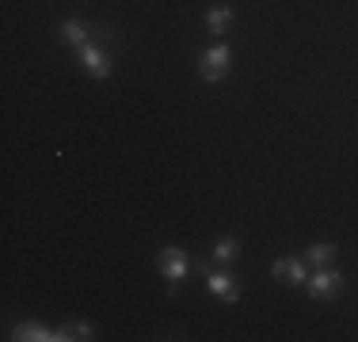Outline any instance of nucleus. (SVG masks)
Wrapping results in <instances>:
<instances>
[{"mask_svg": "<svg viewBox=\"0 0 358 342\" xmlns=\"http://www.w3.org/2000/svg\"><path fill=\"white\" fill-rule=\"evenodd\" d=\"M73 54H76V65H80L84 73L92 76V80H107L110 68H115V57H110V50H107V42H103V38L84 42V46H76Z\"/></svg>", "mask_w": 358, "mask_h": 342, "instance_id": "nucleus-1", "label": "nucleus"}, {"mask_svg": "<svg viewBox=\"0 0 358 342\" xmlns=\"http://www.w3.org/2000/svg\"><path fill=\"white\" fill-rule=\"evenodd\" d=\"M271 274H275L278 281H286V285H305L309 274H313V267L305 259H297V255H286V259H275Z\"/></svg>", "mask_w": 358, "mask_h": 342, "instance_id": "nucleus-5", "label": "nucleus"}, {"mask_svg": "<svg viewBox=\"0 0 358 342\" xmlns=\"http://www.w3.org/2000/svg\"><path fill=\"white\" fill-rule=\"evenodd\" d=\"M202 23H206L210 34H229V27L236 23V12L229 4H210L206 12H202Z\"/></svg>", "mask_w": 358, "mask_h": 342, "instance_id": "nucleus-8", "label": "nucleus"}, {"mask_svg": "<svg viewBox=\"0 0 358 342\" xmlns=\"http://www.w3.org/2000/svg\"><path fill=\"white\" fill-rule=\"evenodd\" d=\"M331 259H336V244H328V239L309 244V251H305V262H309L313 270H317V267H331Z\"/></svg>", "mask_w": 358, "mask_h": 342, "instance_id": "nucleus-11", "label": "nucleus"}, {"mask_svg": "<svg viewBox=\"0 0 358 342\" xmlns=\"http://www.w3.org/2000/svg\"><path fill=\"white\" fill-rule=\"evenodd\" d=\"M229 65H233V46L229 42H217V46H206L199 54V76L206 84H221L229 76Z\"/></svg>", "mask_w": 358, "mask_h": 342, "instance_id": "nucleus-2", "label": "nucleus"}, {"mask_svg": "<svg viewBox=\"0 0 358 342\" xmlns=\"http://www.w3.org/2000/svg\"><path fill=\"white\" fill-rule=\"evenodd\" d=\"M69 335L73 339H96V327L92 323H69Z\"/></svg>", "mask_w": 358, "mask_h": 342, "instance_id": "nucleus-12", "label": "nucleus"}, {"mask_svg": "<svg viewBox=\"0 0 358 342\" xmlns=\"http://www.w3.org/2000/svg\"><path fill=\"white\" fill-rule=\"evenodd\" d=\"M57 38L69 42V46L76 50V46H84V42L96 38V27H88L84 20H76V15H73V20H62V23H57Z\"/></svg>", "mask_w": 358, "mask_h": 342, "instance_id": "nucleus-7", "label": "nucleus"}, {"mask_svg": "<svg viewBox=\"0 0 358 342\" xmlns=\"http://www.w3.org/2000/svg\"><path fill=\"white\" fill-rule=\"evenodd\" d=\"M206 289L217 297L221 304H236V301H241V281L229 278L225 267H217V270H210V274H206Z\"/></svg>", "mask_w": 358, "mask_h": 342, "instance_id": "nucleus-6", "label": "nucleus"}, {"mask_svg": "<svg viewBox=\"0 0 358 342\" xmlns=\"http://www.w3.org/2000/svg\"><path fill=\"white\" fill-rule=\"evenodd\" d=\"M241 251H244V247H241V239H236V236H217L214 239V262H217V267H233V262L241 259Z\"/></svg>", "mask_w": 358, "mask_h": 342, "instance_id": "nucleus-10", "label": "nucleus"}, {"mask_svg": "<svg viewBox=\"0 0 358 342\" xmlns=\"http://www.w3.org/2000/svg\"><path fill=\"white\" fill-rule=\"evenodd\" d=\"M12 339L15 342H57V327H42L35 320H23L12 327Z\"/></svg>", "mask_w": 358, "mask_h": 342, "instance_id": "nucleus-9", "label": "nucleus"}, {"mask_svg": "<svg viewBox=\"0 0 358 342\" xmlns=\"http://www.w3.org/2000/svg\"><path fill=\"white\" fill-rule=\"evenodd\" d=\"M157 267L168 281V297H176V289L183 285V278L191 274V255H187L183 247H164V251L157 255Z\"/></svg>", "mask_w": 358, "mask_h": 342, "instance_id": "nucleus-3", "label": "nucleus"}, {"mask_svg": "<svg viewBox=\"0 0 358 342\" xmlns=\"http://www.w3.org/2000/svg\"><path fill=\"white\" fill-rule=\"evenodd\" d=\"M305 293H309V301H336L339 293H343V274L331 270V267H317L309 274V281H305Z\"/></svg>", "mask_w": 358, "mask_h": 342, "instance_id": "nucleus-4", "label": "nucleus"}]
</instances>
